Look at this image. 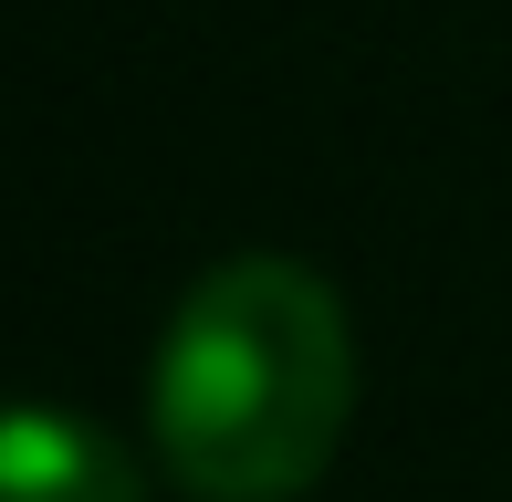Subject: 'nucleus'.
<instances>
[{"mask_svg":"<svg viewBox=\"0 0 512 502\" xmlns=\"http://www.w3.org/2000/svg\"><path fill=\"white\" fill-rule=\"evenodd\" d=\"M0 502H147L136 461L74 408H11V440H0Z\"/></svg>","mask_w":512,"mask_h":502,"instance_id":"obj_2","label":"nucleus"},{"mask_svg":"<svg viewBox=\"0 0 512 502\" xmlns=\"http://www.w3.org/2000/svg\"><path fill=\"white\" fill-rule=\"evenodd\" d=\"M356 408V335L335 283L283 251L199 272L147 367V429L189 502H293L324 482Z\"/></svg>","mask_w":512,"mask_h":502,"instance_id":"obj_1","label":"nucleus"}]
</instances>
